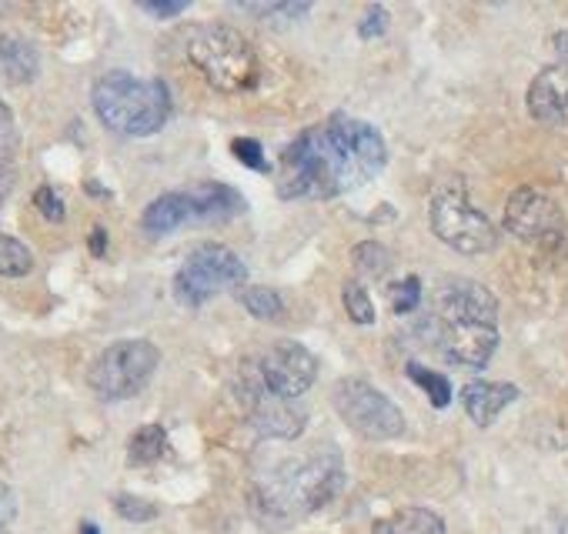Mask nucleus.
Returning <instances> with one entry per match:
<instances>
[{"label": "nucleus", "instance_id": "obj_1", "mask_svg": "<svg viewBox=\"0 0 568 534\" xmlns=\"http://www.w3.org/2000/svg\"><path fill=\"white\" fill-rule=\"evenodd\" d=\"M388 164L385 137L358 117L335 114L308 127L277 167V197L284 201H328L365 187Z\"/></svg>", "mask_w": 568, "mask_h": 534}, {"label": "nucleus", "instance_id": "obj_2", "mask_svg": "<svg viewBox=\"0 0 568 534\" xmlns=\"http://www.w3.org/2000/svg\"><path fill=\"white\" fill-rule=\"evenodd\" d=\"M318 381V358L298 341H271L237 368V401L261 438L292 441L308 424L302 398Z\"/></svg>", "mask_w": 568, "mask_h": 534}, {"label": "nucleus", "instance_id": "obj_3", "mask_svg": "<svg viewBox=\"0 0 568 534\" xmlns=\"http://www.w3.org/2000/svg\"><path fill=\"white\" fill-rule=\"evenodd\" d=\"M422 335L445 361L481 371L498 348V301L485 285L452 278L435 295Z\"/></svg>", "mask_w": 568, "mask_h": 534}, {"label": "nucleus", "instance_id": "obj_4", "mask_svg": "<svg viewBox=\"0 0 568 534\" xmlns=\"http://www.w3.org/2000/svg\"><path fill=\"white\" fill-rule=\"evenodd\" d=\"M345 491V464L338 451H318L305 461L277 468L251 491V507L264 524H295L332 504Z\"/></svg>", "mask_w": 568, "mask_h": 534}, {"label": "nucleus", "instance_id": "obj_5", "mask_svg": "<svg viewBox=\"0 0 568 534\" xmlns=\"http://www.w3.org/2000/svg\"><path fill=\"white\" fill-rule=\"evenodd\" d=\"M101 124L124 137H151L171 117V91L158 78H134L128 71H108L91 91Z\"/></svg>", "mask_w": 568, "mask_h": 534}, {"label": "nucleus", "instance_id": "obj_6", "mask_svg": "<svg viewBox=\"0 0 568 534\" xmlns=\"http://www.w3.org/2000/svg\"><path fill=\"white\" fill-rule=\"evenodd\" d=\"M184 54L191 61V68L204 78V84H211L221 94H247L257 88L261 78V64L257 54L251 48V41L224 24H197L187 34Z\"/></svg>", "mask_w": 568, "mask_h": 534}, {"label": "nucleus", "instance_id": "obj_7", "mask_svg": "<svg viewBox=\"0 0 568 534\" xmlns=\"http://www.w3.org/2000/svg\"><path fill=\"white\" fill-rule=\"evenodd\" d=\"M244 210V197L217 181H204L194 191H174L161 194L144 207L141 227L151 237H164L181 230L184 224H207V220H227Z\"/></svg>", "mask_w": 568, "mask_h": 534}, {"label": "nucleus", "instance_id": "obj_8", "mask_svg": "<svg viewBox=\"0 0 568 534\" xmlns=\"http://www.w3.org/2000/svg\"><path fill=\"white\" fill-rule=\"evenodd\" d=\"M428 220H432V230L435 237L458 250V254H488L495 250L498 244V230L495 224L488 220L485 210L475 207V201L468 197V187L465 184H442L435 194H432V204H428Z\"/></svg>", "mask_w": 568, "mask_h": 534}, {"label": "nucleus", "instance_id": "obj_9", "mask_svg": "<svg viewBox=\"0 0 568 534\" xmlns=\"http://www.w3.org/2000/svg\"><path fill=\"white\" fill-rule=\"evenodd\" d=\"M247 281V264L224 244H201L194 247L181 271L174 275V298L184 308H204L221 291L244 288Z\"/></svg>", "mask_w": 568, "mask_h": 534}, {"label": "nucleus", "instance_id": "obj_10", "mask_svg": "<svg viewBox=\"0 0 568 534\" xmlns=\"http://www.w3.org/2000/svg\"><path fill=\"white\" fill-rule=\"evenodd\" d=\"M158 364H161V351L151 341L144 338L118 341L94 358L88 371V384L101 401H128L148 388Z\"/></svg>", "mask_w": 568, "mask_h": 534}, {"label": "nucleus", "instance_id": "obj_11", "mask_svg": "<svg viewBox=\"0 0 568 534\" xmlns=\"http://www.w3.org/2000/svg\"><path fill=\"white\" fill-rule=\"evenodd\" d=\"M332 408L352 431L368 441H395L405 434L402 408L362 378H342L332 388Z\"/></svg>", "mask_w": 568, "mask_h": 534}, {"label": "nucleus", "instance_id": "obj_12", "mask_svg": "<svg viewBox=\"0 0 568 534\" xmlns=\"http://www.w3.org/2000/svg\"><path fill=\"white\" fill-rule=\"evenodd\" d=\"M505 230L525 244L555 250L565 244V214L551 194L538 187H518L505 204Z\"/></svg>", "mask_w": 568, "mask_h": 534}, {"label": "nucleus", "instance_id": "obj_13", "mask_svg": "<svg viewBox=\"0 0 568 534\" xmlns=\"http://www.w3.org/2000/svg\"><path fill=\"white\" fill-rule=\"evenodd\" d=\"M528 114L538 124H568V64H551L538 71L528 88Z\"/></svg>", "mask_w": 568, "mask_h": 534}, {"label": "nucleus", "instance_id": "obj_14", "mask_svg": "<svg viewBox=\"0 0 568 534\" xmlns=\"http://www.w3.org/2000/svg\"><path fill=\"white\" fill-rule=\"evenodd\" d=\"M518 401V388L515 384H501V381H471L462 388V408L465 414L478 424L488 428L508 404Z\"/></svg>", "mask_w": 568, "mask_h": 534}, {"label": "nucleus", "instance_id": "obj_15", "mask_svg": "<svg viewBox=\"0 0 568 534\" xmlns=\"http://www.w3.org/2000/svg\"><path fill=\"white\" fill-rule=\"evenodd\" d=\"M38 71H41V58L31 41L14 34L0 38V78L11 84H28L38 78Z\"/></svg>", "mask_w": 568, "mask_h": 534}, {"label": "nucleus", "instance_id": "obj_16", "mask_svg": "<svg viewBox=\"0 0 568 534\" xmlns=\"http://www.w3.org/2000/svg\"><path fill=\"white\" fill-rule=\"evenodd\" d=\"M372 534H445V521L428 507H408L388 521H375Z\"/></svg>", "mask_w": 568, "mask_h": 534}, {"label": "nucleus", "instance_id": "obj_17", "mask_svg": "<svg viewBox=\"0 0 568 534\" xmlns=\"http://www.w3.org/2000/svg\"><path fill=\"white\" fill-rule=\"evenodd\" d=\"M34 271V254L24 240L0 234V278H28Z\"/></svg>", "mask_w": 568, "mask_h": 534}, {"label": "nucleus", "instance_id": "obj_18", "mask_svg": "<svg viewBox=\"0 0 568 534\" xmlns=\"http://www.w3.org/2000/svg\"><path fill=\"white\" fill-rule=\"evenodd\" d=\"M164 448H168V431L161 424H144L141 431H134L128 444V458L131 464H151L164 454Z\"/></svg>", "mask_w": 568, "mask_h": 534}, {"label": "nucleus", "instance_id": "obj_19", "mask_svg": "<svg viewBox=\"0 0 568 534\" xmlns=\"http://www.w3.org/2000/svg\"><path fill=\"white\" fill-rule=\"evenodd\" d=\"M408 381L412 384H418L425 394H428V401L435 404V408H448L452 404V381L445 378V374H438V371H428V368H422V364H408Z\"/></svg>", "mask_w": 568, "mask_h": 534}, {"label": "nucleus", "instance_id": "obj_20", "mask_svg": "<svg viewBox=\"0 0 568 534\" xmlns=\"http://www.w3.org/2000/svg\"><path fill=\"white\" fill-rule=\"evenodd\" d=\"M241 305L251 311V318H261V321H277V318H281V311H284L281 295H277V291H271V288H261V285H254V288H241Z\"/></svg>", "mask_w": 568, "mask_h": 534}, {"label": "nucleus", "instance_id": "obj_21", "mask_svg": "<svg viewBox=\"0 0 568 534\" xmlns=\"http://www.w3.org/2000/svg\"><path fill=\"white\" fill-rule=\"evenodd\" d=\"M388 301H392V311H395L398 318L415 315L418 305H422V281H418V278H402V281H395V285L388 288Z\"/></svg>", "mask_w": 568, "mask_h": 534}, {"label": "nucleus", "instance_id": "obj_22", "mask_svg": "<svg viewBox=\"0 0 568 534\" xmlns=\"http://www.w3.org/2000/svg\"><path fill=\"white\" fill-rule=\"evenodd\" d=\"M355 267H362L365 275H372V278H382L388 267H392V254L382 247V244H375V240H368V244H358L355 247Z\"/></svg>", "mask_w": 568, "mask_h": 534}, {"label": "nucleus", "instance_id": "obj_23", "mask_svg": "<svg viewBox=\"0 0 568 534\" xmlns=\"http://www.w3.org/2000/svg\"><path fill=\"white\" fill-rule=\"evenodd\" d=\"M342 301H345V311H348V318L355 325H375V305H372V298H368V291L362 285H355V281L345 285Z\"/></svg>", "mask_w": 568, "mask_h": 534}, {"label": "nucleus", "instance_id": "obj_24", "mask_svg": "<svg viewBox=\"0 0 568 534\" xmlns=\"http://www.w3.org/2000/svg\"><path fill=\"white\" fill-rule=\"evenodd\" d=\"M14 147H18V124H14L11 107L0 101V177H4L8 167H11Z\"/></svg>", "mask_w": 568, "mask_h": 534}, {"label": "nucleus", "instance_id": "obj_25", "mask_svg": "<svg viewBox=\"0 0 568 534\" xmlns=\"http://www.w3.org/2000/svg\"><path fill=\"white\" fill-rule=\"evenodd\" d=\"M231 154H234L244 167H251V171H261V174L271 171V164H267V157H264V147H261V141H254V137H234V141H231Z\"/></svg>", "mask_w": 568, "mask_h": 534}, {"label": "nucleus", "instance_id": "obj_26", "mask_svg": "<svg viewBox=\"0 0 568 534\" xmlns=\"http://www.w3.org/2000/svg\"><path fill=\"white\" fill-rule=\"evenodd\" d=\"M241 11L257 14V18H271V21H288L295 24L298 18H308V4H241Z\"/></svg>", "mask_w": 568, "mask_h": 534}, {"label": "nucleus", "instance_id": "obj_27", "mask_svg": "<svg viewBox=\"0 0 568 534\" xmlns=\"http://www.w3.org/2000/svg\"><path fill=\"white\" fill-rule=\"evenodd\" d=\"M114 511H118L124 521H134V524L154 521V517H158V504H151V501H144V497H134V494H118V497H114Z\"/></svg>", "mask_w": 568, "mask_h": 534}, {"label": "nucleus", "instance_id": "obj_28", "mask_svg": "<svg viewBox=\"0 0 568 534\" xmlns=\"http://www.w3.org/2000/svg\"><path fill=\"white\" fill-rule=\"evenodd\" d=\"M385 31H388V11H385L382 4H372V8L365 11V18L358 21V38L378 41V38H385Z\"/></svg>", "mask_w": 568, "mask_h": 534}, {"label": "nucleus", "instance_id": "obj_29", "mask_svg": "<svg viewBox=\"0 0 568 534\" xmlns=\"http://www.w3.org/2000/svg\"><path fill=\"white\" fill-rule=\"evenodd\" d=\"M34 207L48 217V220H64V201H61V194L51 187V184H44V187H38L34 191Z\"/></svg>", "mask_w": 568, "mask_h": 534}, {"label": "nucleus", "instance_id": "obj_30", "mask_svg": "<svg viewBox=\"0 0 568 534\" xmlns=\"http://www.w3.org/2000/svg\"><path fill=\"white\" fill-rule=\"evenodd\" d=\"M141 11L151 14V18H158V21H171V18H178V14H184L187 4H184V0H178V4H154V0H144Z\"/></svg>", "mask_w": 568, "mask_h": 534}, {"label": "nucleus", "instance_id": "obj_31", "mask_svg": "<svg viewBox=\"0 0 568 534\" xmlns=\"http://www.w3.org/2000/svg\"><path fill=\"white\" fill-rule=\"evenodd\" d=\"M104 250H108V230H104V227H94V230H91V254L101 257Z\"/></svg>", "mask_w": 568, "mask_h": 534}, {"label": "nucleus", "instance_id": "obj_32", "mask_svg": "<svg viewBox=\"0 0 568 534\" xmlns=\"http://www.w3.org/2000/svg\"><path fill=\"white\" fill-rule=\"evenodd\" d=\"M551 41H555V51L561 54V64H568V31H558Z\"/></svg>", "mask_w": 568, "mask_h": 534}, {"label": "nucleus", "instance_id": "obj_33", "mask_svg": "<svg viewBox=\"0 0 568 534\" xmlns=\"http://www.w3.org/2000/svg\"><path fill=\"white\" fill-rule=\"evenodd\" d=\"M81 534H101V527L91 524V521H84V524H81Z\"/></svg>", "mask_w": 568, "mask_h": 534}]
</instances>
